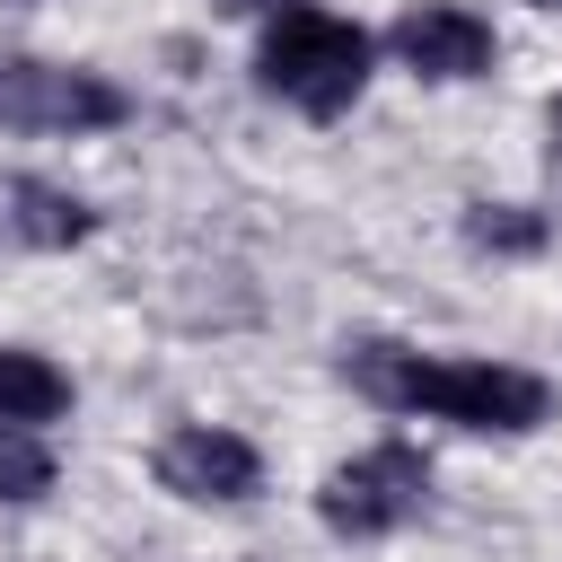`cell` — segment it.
Returning a JSON list of instances; mask_svg holds the SVG:
<instances>
[{
  "instance_id": "cell-9",
  "label": "cell",
  "mask_w": 562,
  "mask_h": 562,
  "mask_svg": "<svg viewBox=\"0 0 562 562\" xmlns=\"http://www.w3.org/2000/svg\"><path fill=\"white\" fill-rule=\"evenodd\" d=\"M544 237H553V220L527 211V202H465V246H474V255L527 263V255H544Z\"/></svg>"
},
{
  "instance_id": "cell-10",
  "label": "cell",
  "mask_w": 562,
  "mask_h": 562,
  "mask_svg": "<svg viewBox=\"0 0 562 562\" xmlns=\"http://www.w3.org/2000/svg\"><path fill=\"white\" fill-rule=\"evenodd\" d=\"M53 492V448L18 422H0V501H44Z\"/></svg>"
},
{
  "instance_id": "cell-1",
  "label": "cell",
  "mask_w": 562,
  "mask_h": 562,
  "mask_svg": "<svg viewBox=\"0 0 562 562\" xmlns=\"http://www.w3.org/2000/svg\"><path fill=\"white\" fill-rule=\"evenodd\" d=\"M342 378L378 413H430V422H457V430H536L553 413V386L536 369L439 360V351H413V342H386V334L342 342Z\"/></svg>"
},
{
  "instance_id": "cell-7",
  "label": "cell",
  "mask_w": 562,
  "mask_h": 562,
  "mask_svg": "<svg viewBox=\"0 0 562 562\" xmlns=\"http://www.w3.org/2000/svg\"><path fill=\"white\" fill-rule=\"evenodd\" d=\"M97 237V211L53 184V176H0V246H26V255H70Z\"/></svg>"
},
{
  "instance_id": "cell-12",
  "label": "cell",
  "mask_w": 562,
  "mask_h": 562,
  "mask_svg": "<svg viewBox=\"0 0 562 562\" xmlns=\"http://www.w3.org/2000/svg\"><path fill=\"white\" fill-rule=\"evenodd\" d=\"M544 132H553V167H562V88H553V105H544Z\"/></svg>"
},
{
  "instance_id": "cell-6",
  "label": "cell",
  "mask_w": 562,
  "mask_h": 562,
  "mask_svg": "<svg viewBox=\"0 0 562 562\" xmlns=\"http://www.w3.org/2000/svg\"><path fill=\"white\" fill-rule=\"evenodd\" d=\"M149 474H158V492H176V501H255L263 492V457H255V439H237V430H220V422H184V430H167L158 439V457H149Z\"/></svg>"
},
{
  "instance_id": "cell-13",
  "label": "cell",
  "mask_w": 562,
  "mask_h": 562,
  "mask_svg": "<svg viewBox=\"0 0 562 562\" xmlns=\"http://www.w3.org/2000/svg\"><path fill=\"white\" fill-rule=\"evenodd\" d=\"M536 9H562V0H536Z\"/></svg>"
},
{
  "instance_id": "cell-5",
  "label": "cell",
  "mask_w": 562,
  "mask_h": 562,
  "mask_svg": "<svg viewBox=\"0 0 562 562\" xmlns=\"http://www.w3.org/2000/svg\"><path fill=\"white\" fill-rule=\"evenodd\" d=\"M386 53H395L413 79L457 88V79H492L501 35H492V18H474V9H457V0H413V9L386 26Z\"/></svg>"
},
{
  "instance_id": "cell-3",
  "label": "cell",
  "mask_w": 562,
  "mask_h": 562,
  "mask_svg": "<svg viewBox=\"0 0 562 562\" xmlns=\"http://www.w3.org/2000/svg\"><path fill=\"white\" fill-rule=\"evenodd\" d=\"M132 123V88L88 70V61H35V53H0V132H114Z\"/></svg>"
},
{
  "instance_id": "cell-11",
  "label": "cell",
  "mask_w": 562,
  "mask_h": 562,
  "mask_svg": "<svg viewBox=\"0 0 562 562\" xmlns=\"http://www.w3.org/2000/svg\"><path fill=\"white\" fill-rule=\"evenodd\" d=\"M220 18H281V9H299V0H211Z\"/></svg>"
},
{
  "instance_id": "cell-4",
  "label": "cell",
  "mask_w": 562,
  "mask_h": 562,
  "mask_svg": "<svg viewBox=\"0 0 562 562\" xmlns=\"http://www.w3.org/2000/svg\"><path fill=\"white\" fill-rule=\"evenodd\" d=\"M422 501H430V457H422L413 439H378V448L342 457V465L316 483V518H325L334 536H351V544L413 527Z\"/></svg>"
},
{
  "instance_id": "cell-8",
  "label": "cell",
  "mask_w": 562,
  "mask_h": 562,
  "mask_svg": "<svg viewBox=\"0 0 562 562\" xmlns=\"http://www.w3.org/2000/svg\"><path fill=\"white\" fill-rule=\"evenodd\" d=\"M70 413V378L44 360V351H26V342H0V422H18V430H44V422H61Z\"/></svg>"
},
{
  "instance_id": "cell-14",
  "label": "cell",
  "mask_w": 562,
  "mask_h": 562,
  "mask_svg": "<svg viewBox=\"0 0 562 562\" xmlns=\"http://www.w3.org/2000/svg\"><path fill=\"white\" fill-rule=\"evenodd\" d=\"M0 9H18V0H0Z\"/></svg>"
},
{
  "instance_id": "cell-2",
  "label": "cell",
  "mask_w": 562,
  "mask_h": 562,
  "mask_svg": "<svg viewBox=\"0 0 562 562\" xmlns=\"http://www.w3.org/2000/svg\"><path fill=\"white\" fill-rule=\"evenodd\" d=\"M369 61H378V35H369V26H351V18H334V9H307V0H299V9L263 18L255 79H263V97H281L290 114L334 123V114H351V105H360Z\"/></svg>"
}]
</instances>
